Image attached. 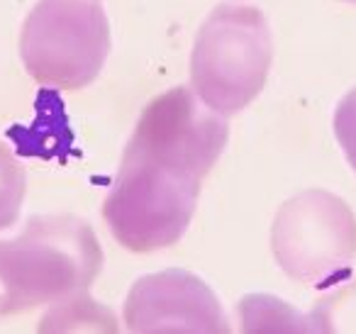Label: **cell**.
Masks as SVG:
<instances>
[{
    "label": "cell",
    "instance_id": "cell-12",
    "mask_svg": "<svg viewBox=\"0 0 356 334\" xmlns=\"http://www.w3.org/2000/svg\"><path fill=\"white\" fill-rule=\"evenodd\" d=\"M332 127H334V137L339 142V149L344 152L346 161H349V166L356 173V88H351L339 100Z\"/></svg>",
    "mask_w": 356,
    "mask_h": 334
},
{
    "label": "cell",
    "instance_id": "cell-13",
    "mask_svg": "<svg viewBox=\"0 0 356 334\" xmlns=\"http://www.w3.org/2000/svg\"><path fill=\"white\" fill-rule=\"evenodd\" d=\"M346 3H356V0H346Z\"/></svg>",
    "mask_w": 356,
    "mask_h": 334
},
{
    "label": "cell",
    "instance_id": "cell-9",
    "mask_svg": "<svg viewBox=\"0 0 356 334\" xmlns=\"http://www.w3.org/2000/svg\"><path fill=\"white\" fill-rule=\"evenodd\" d=\"M239 322L244 332H310V322L293 312L283 300L271 295H249L239 303Z\"/></svg>",
    "mask_w": 356,
    "mask_h": 334
},
{
    "label": "cell",
    "instance_id": "cell-5",
    "mask_svg": "<svg viewBox=\"0 0 356 334\" xmlns=\"http://www.w3.org/2000/svg\"><path fill=\"white\" fill-rule=\"evenodd\" d=\"M227 139V118L208 108L191 86H176L147 103L122 159L154 164L203 186Z\"/></svg>",
    "mask_w": 356,
    "mask_h": 334
},
{
    "label": "cell",
    "instance_id": "cell-8",
    "mask_svg": "<svg viewBox=\"0 0 356 334\" xmlns=\"http://www.w3.org/2000/svg\"><path fill=\"white\" fill-rule=\"evenodd\" d=\"M118 317L110 308L90 298L88 290L69 295L59 303L49 305L40 319V332H118Z\"/></svg>",
    "mask_w": 356,
    "mask_h": 334
},
{
    "label": "cell",
    "instance_id": "cell-7",
    "mask_svg": "<svg viewBox=\"0 0 356 334\" xmlns=\"http://www.w3.org/2000/svg\"><path fill=\"white\" fill-rule=\"evenodd\" d=\"M122 322L129 332H229L227 315L203 278L184 269H166L134 280L124 298Z\"/></svg>",
    "mask_w": 356,
    "mask_h": 334
},
{
    "label": "cell",
    "instance_id": "cell-10",
    "mask_svg": "<svg viewBox=\"0 0 356 334\" xmlns=\"http://www.w3.org/2000/svg\"><path fill=\"white\" fill-rule=\"evenodd\" d=\"M27 196V173L10 144L0 139V232L10 230L20 220Z\"/></svg>",
    "mask_w": 356,
    "mask_h": 334
},
{
    "label": "cell",
    "instance_id": "cell-1",
    "mask_svg": "<svg viewBox=\"0 0 356 334\" xmlns=\"http://www.w3.org/2000/svg\"><path fill=\"white\" fill-rule=\"evenodd\" d=\"M105 264L93 227L79 215L27 217L20 234L0 239V317L49 308L90 290Z\"/></svg>",
    "mask_w": 356,
    "mask_h": 334
},
{
    "label": "cell",
    "instance_id": "cell-11",
    "mask_svg": "<svg viewBox=\"0 0 356 334\" xmlns=\"http://www.w3.org/2000/svg\"><path fill=\"white\" fill-rule=\"evenodd\" d=\"M310 332H356V280L332 288L307 315Z\"/></svg>",
    "mask_w": 356,
    "mask_h": 334
},
{
    "label": "cell",
    "instance_id": "cell-6",
    "mask_svg": "<svg viewBox=\"0 0 356 334\" xmlns=\"http://www.w3.org/2000/svg\"><path fill=\"white\" fill-rule=\"evenodd\" d=\"M271 251L288 278L330 285L356 256V215L339 196L310 188L288 198L271 225Z\"/></svg>",
    "mask_w": 356,
    "mask_h": 334
},
{
    "label": "cell",
    "instance_id": "cell-4",
    "mask_svg": "<svg viewBox=\"0 0 356 334\" xmlns=\"http://www.w3.org/2000/svg\"><path fill=\"white\" fill-rule=\"evenodd\" d=\"M200 188L154 164L120 159L103 200V220L122 249L134 254L168 249L188 232Z\"/></svg>",
    "mask_w": 356,
    "mask_h": 334
},
{
    "label": "cell",
    "instance_id": "cell-3",
    "mask_svg": "<svg viewBox=\"0 0 356 334\" xmlns=\"http://www.w3.org/2000/svg\"><path fill=\"white\" fill-rule=\"evenodd\" d=\"M110 22L100 0H37L20 32L27 74L49 90H81L103 71Z\"/></svg>",
    "mask_w": 356,
    "mask_h": 334
},
{
    "label": "cell",
    "instance_id": "cell-2",
    "mask_svg": "<svg viewBox=\"0 0 356 334\" xmlns=\"http://www.w3.org/2000/svg\"><path fill=\"white\" fill-rule=\"evenodd\" d=\"M273 40L264 13L222 3L200 25L191 51V88L215 113L232 118L264 90Z\"/></svg>",
    "mask_w": 356,
    "mask_h": 334
}]
</instances>
